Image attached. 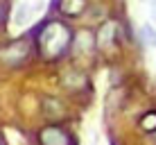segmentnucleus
Segmentation results:
<instances>
[{"mask_svg":"<svg viewBox=\"0 0 156 145\" xmlns=\"http://www.w3.org/2000/svg\"><path fill=\"white\" fill-rule=\"evenodd\" d=\"M73 30L68 27L63 20L50 18L43 20L34 32V41H36V50L43 59L55 61V59L63 57L68 52V48L73 45Z\"/></svg>","mask_w":156,"mask_h":145,"instance_id":"obj_1","label":"nucleus"},{"mask_svg":"<svg viewBox=\"0 0 156 145\" xmlns=\"http://www.w3.org/2000/svg\"><path fill=\"white\" fill-rule=\"evenodd\" d=\"M30 57V39L23 36V39H14L9 41L7 45L0 48V61L7 63V66H18L25 59Z\"/></svg>","mask_w":156,"mask_h":145,"instance_id":"obj_2","label":"nucleus"},{"mask_svg":"<svg viewBox=\"0 0 156 145\" xmlns=\"http://www.w3.org/2000/svg\"><path fill=\"white\" fill-rule=\"evenodd\" d=\"M73 138L59 125H48L39 132V145H70Z\"/></svg>","mask_w":156,"mask_h":145,"instance_id":"obj_3","label":"nucleus"},{"mask_svg":"<svg viewBox=\"0 0 156 145\" xmlns=\"http://www.w3.org/2000/svg\"><path fill=\"white\" fill-rule=\"evenodd\" d=\"M115 36H118V23L106 20V23L100 27L98 36H95V43H98V48H111L115 43Z\"/></svg>","mask_w":156,"mask_h":145,"instance_id":"obj_4","label":"nucleus"},{"mask_svg":"<svg viewBox=\"0 0 156 145\" xmlns=\"http://www.w3.org/2000/svg\"><path fill=\"white\" fill-rule=\"evenodd\" d=\"M57 7L63 18H77L86 9V0H57Z\"/></svg>","mask_w":156,"mask_h":145,"instance_id":"obj_5","label":"nucleus"},{"mask_svg":"<svg viewBox=\"0 0 156 145\" xmlns=\"http://www.w3.org/2000/svg\"><path fill=\"white\" fill-rule=\"evenodd\" d=\"M140 127L145 132H156V111H147L140 118Z\"/></svg>","mask_w":156,"mask_h":145,"instance_id":"obj_6","label":"nucleus"},{"mask_svg":"<svg viewBox=\"0 0 156 145\" xmlns=\"http://www.w3.org/2000/svg\"><path fill=\"white\" fill-rule=\"evenodd\" d=\"M143 34L147 36V43L149 45H156V32L149 27V25H145V27H143Z\"/></svg>","mask_w":156,"mask_h":145,"instance_id":"obj_7","label":"nucleus"},{"mask_svg":"<svg viewBox=\"0 0 156 145\" xmlns=\"http://www.w3.org/2000/svg\"><path fill=\"white\" fill-rule=\"evenodd\" d=\"M5 16H7V9H5V5H2V0H0V25L5 23Z\"/></svg>","mask_w":156,"mask_h":145,"instance_id":"obj_8","label":"nucleus"},{"mask_svg":"<svg viewBox=\"0 0 156 145\" xmlns=\"http://www.w3.org/2000/svg\"><path fill=\"white\" fill-rule=\"evenodd\" d=\"M0 145H5V143H2V136H0Z\"/></svg>","mask_w":156,"mask_h":145,"instance_id":"obj_9","label":"nucleus"},{"mask_svg":"<svg viewBox=\"0 0 156 145\" xmlns=\"http://www.w3.org/2000/svg\"><path fill=\"white\" fill-rule=\"evenodd\" d=\"M154 134H156V132H154Z\"/></svg>","mask_w":156,"mask_h":145,"instance_id":"obj_10","label":"nucleus"}]
</instances>
